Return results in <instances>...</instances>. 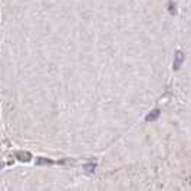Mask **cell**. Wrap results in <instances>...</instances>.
<instances>
[{"instance_id":"obj_1","label":"cell","mask_w":191,"mask_h":191,"mask_svg":"<svg viewBox=\"0 0 191 191\" xmlns=\"http://www.w3.org/2000/svg\"><path fill=\"white\" fill-rule=\"evenodd\" d=\"M183 60H184V53L181 52V50H177L174 55V71H178L180 68H181V65H183Z\"/></svg>"},{"instance_id":"obj_2","label":"cell","mask_w":191,"mask_h":191,"mask_svg":"<svg viewBox=\"0 0 191 191\" xmlns=\"http://www.w3.org/2000/svg\"><path fill=\"white\" fill-rule=\"evenodd\" d=\"M16 158L19 159V161L27 162V161H30L32 154H30V152H25V151H19V152H16Z\"/></svg>"},{"instance_id":"obj_3","label":"cell","mask_w":191,"mask_h":191,"mask_svg":"<svg viewBox=\"0 0 191 191\" xmlns=\"http://www.w3.org/2000/svg\"><path fill=\"white\" fill-rule=\"evenodd\" d=\"M159 114H161V111L158 108H155V109H152L148 115L145 116V121H148V122H152V121H157V118L159 116Z\"/></svg>"},{"instance_id":"obj_4","label":"cell","mask_w":191,"mask_h":191,"mask_svg":"<svg viewBox=\"0 0 191 191\" xmlns=\"http://www.w3.org/2000/svg\"><path fill=\"white\" fill-rule=\"evenodd\" d=\"M36 164L37 165H53V164H56V161L49 159V158H37L36 159Z\"/></svg>"},{"instance_id":"obj_5","label":"cell","mask_w":191,"mask_h":191,"mask_svg":"<svg viewBox=\"0 0 191 191\" xmlns=\"http://www.w3.org/2000/svg\"><path fill=\"white\" fill-rule=\"evenodd\" d=\"M83 170H85V173H88V174H92V173H95V170H96V164H95V162L85 164V165H83Z\"/></svg>"},{"instance_id":"obj_6","label":"cell","mask_w":191,"mask_h":191,"mask_svg":"<svg viewBox=\"0 0 191 191\" xmlns=\"http://www.w3.org/2000/svg\"><path fill=\"white\" fill-rule=\"evenodd\" d=\"M56 164H59V165H75V159H59V161H56Z\"/></svg>"},{"instance_id":"obj_7","label":"cell","mask_w":191,"mask_h":191,"mask_svg":"<svg viewBox=\"0 0 191 191\" xmlns=\"http://www.w3.org/2000/svg\"><path fill=\"white\" fill-rule=\"evenodd\" d=\"M167 9H168V12H170L171 15H175V3H174V1H168Z\"/></svg>"},{"instance_id":"obj_8","label":"cell","mask_w":191,"mask_h":191,"mask_svg":"<svg viewBox=\"0 0 191 191\" xmlns=\"http://www.w3.org/2000/svg\"><path fill=\"white\" fill-rule=\"evenodd\" d=\"M0 168H1V164H0Z\"/></svg>"}]
</instances>
